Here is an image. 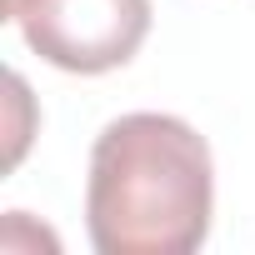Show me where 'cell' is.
Wrapping results in <instances>:
<instances>
[{
    "label": "cell",
    "mask_w": 255,
    "mask_h": 255,
    "mask_svg": "<svg viewBox=\"0 0 255 255\" xmlns=\"http://www.w3.org/2000/svg\"><path fill=\"white\" fill-rule=\"evenodd\" d=\"M215 215V160L190 120L130 110L90 145L85 230L100 255H190Z\"/></svg>",
    "instance_id": "cell-1"
},
{
    "label": "cell",
    "mask_w": 255,
    "mask_h": 255,
    "mask_svg": "<svg viewBox=\"0 0 255 255\" xmlns=\"http://www.w3.org/2000/svg\"><path fill=\"white\" fill-rule=\"evenodd\" d=\"M150 0H5V20L25 45L65 75H105L130 65L150 35Z\"/></svg>",
    "instance_id": "cell-2"
}]
</instances>
